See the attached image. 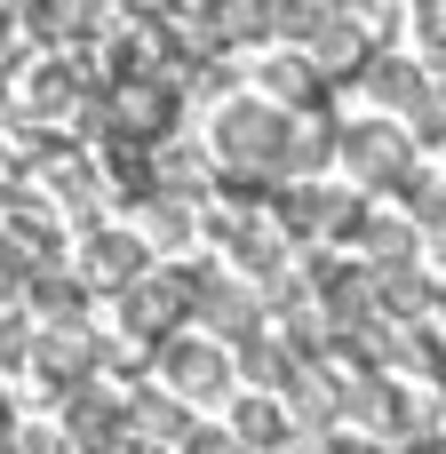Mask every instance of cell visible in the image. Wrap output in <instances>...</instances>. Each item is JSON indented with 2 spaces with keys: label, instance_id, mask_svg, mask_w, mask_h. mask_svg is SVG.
Wrapping results in <instances>:
<instances>
[{
  "label": "cell",
  "instance_id": "cell-8",
  "mask_svg": "<svg viewBox=\"0 0 446 454\" xmlns=\"http://www.w3.org/2000/svg\"><path fill=\"white\" fill-rule=\"evenodd\" d=\"M120 120H128L136 136H168V120H176V88H168V80H128V88H120Z\"/></svg>",
  "mask_w": 446,
  "mask_h": 454
},
{
  "label": "cell",
  "instance_id": "cell-16",
  "mask_svg": "<svg viewBox=\"0 0 446 454\" xmlns=\"http://www.w3.org/2000/svg\"><path fill=\"white\" fill-rule=\"evenodd\" d=\"M271 88L279 96H303V88H319V72L311 64H271Z\"/></svg>",
  "mask_w": 446,
  "mask_h": 454
},
{
  "label": "cell",
  "instance_id": "cell-1",
  "mask_svg": "<svg viewBox=\"0 0 446 454\" xmlns=\"http://www.w3.org/2000/svg\"><path fill=\"white\" fill-rule=\"evenodd\" d=\"M287 144H295V120L271 96H231L215 112V152L231 176H287Z\"/></svg>",
  "mask_w": 446,
  "mask_h": 454
},
{
  "label": "cell",
  "instance_id": "cell-11",
  "mask_svg": "<svg viewBox=\"0 0 446 454\" xmlns=\"http://www.w3.org/2000/svg\"><path fill=\"white\" fill-rule=\"evenodd\" d=\"M239 439H247V454H271V447H287L295 431H287L279 399H239Z\"/></svg>",
  "mask_w": 446,
  "mask_h": 454
},
{
  "label": "cell",
  "instance_id": "cell-21",
  "mask_svg": "<svg viewBox=\"0 0 446 454\" xmlns=\"http://www.w3.org/2000/svg\"><path fill=\"white\" fill-rule=\"evenodd\" d=\"M439 255H446V223H439Z\"/></svg>",
  "mask_w": 446,
  "mask_h": 454
},
{
  "label": "cell",
  "instance_id": "cell-15",
  "mask_svg": "<svg viewBox=\"0 0 446 454\" xmlns=\"http://www.w3.org/2000/svg\"><path fill=\"white\" fill-rule=\"evenodd\" d=\"M415 136L423 144H446V96H423L415 104Z\"/></svg>",
  "mask_w": 446,
  "mask_h": 454
},
{
  "label": "cell",
  "instance_id": "cell-19",
  "mask_svg": "<svg viewBox=\"0 0 446 454\" xmlns=\"http://www.w3.org/2000/svg\"><path fill=\"white\" fill-rule=\"evenodd\" d=\"M128 8H136V16H176L184 0H128Z\"/></svg>",
  "mask_w": 446,
  "mask_h": 454
},
{
  "label": "cell",
  "instance_id": "cell-13",
  "mask_svg": "<svg viewBox=\"0 0 446 454\" xmlns=\"http://www.w3.org/2000/svg\"><path fill=\"white\" fill-rule=\"evenodd\" d=\"M247 375H255L263 391H279V383H287V351H279V343H247Z\"/></svg>",
  "mask_w": 446,
  "mask_h": 454
},
{
  "label": "cell",
  "instance_id": "cell-2",
  "mask_svg": "<svg viewBox=\"0 0 446 454\" xmlns=\"http://www.w3.org/2000/svg\"><path fill=\"white\" fill-rule=\"evenodd\" d=\"M343 160H351L359 184H391V192L415 184V144H407L391 120H359V128H343Z\"/></svg>",
  "mask_w": 446,
  "mask_h": 454
},
{
  "label": "cell",
  "instance_id": "cell-9",
  "mask_svg": "<svg viewBox=\"0 0 446 454\" xmlns=\"http://www.w3.org/2000/svg\"><path fill=\"white\" fill-rule=\"evenodd\" d=\"M120 431H128V415L112 399H72V439H80V454H112Z\"/></svg>",
  "mask_w": 446,
  "mask_h": 454
},
{
  "label": "cell",
  "instance_id": "cell-3",
  "mask_svg": "<svg viewBox=\"0 0 446 454\" xmlns=\"http://www.w3.org/2000/svg\"><path fill=\"white\" fill-rule=\"evenodd\" d=\"M160 375H168V391L192 399V407H215V399L231 391V359H223L207 335H176V343L160 351Z\"/></svg>",
  "mask_w": 446,
  "mask_h": 454
},
{
  "label": "cell",
  "instance_id": "cell-4",
  "mask_svg": "<svg viewBox=\"0 0 446 454\" xmlns=\"http://www.w3.org/2000/svg\"><path fill=\"white\" fill-rule=\"evenodd\" d=\"M184 303H192V279H176V271H168V279H144V287H128V295H120L128 335H144V343H160V351L184 335V327H176V319H184Z\"/></svg>",
  "mask_w": 446,
  "mask_h": 454
},
{
  "label": "cell",
  "instance_id": "cell-14",
  "mask_svg": "<svg viewBox=\"0 0 446 454\" xmlns=\"http://www.w3.org/2000/svg\"><path fill=\"white\" fill-rule=\"evenodd\" d=\"M176 447L184 454H247V439H239V431H184Z\"/></svg>",
  "mask_w": 446,
  "mask_h": 454
},
{
  "label": "cell",
  "instance_id": "cell-20",
  "mask_svg": "<svg viewBox=\"0 0 446 454\" xmlns=\"http://www.w3.org/2000/svg\"><path fill=\"white\" fill-rule=\"evenodd\" d=\"M327 454H375V447H359V439H335V447H327Z\"/></svg>",
  "mask_w": 446,
  "mask_h": 454
},
{
  "label": "cell",
  "instance_id": "cell-17",
  "mask_svg": "<svg viewBox=\"0 0 446 454\" xmlns=\"http://www.w3.org/2000/svg\"><path fill=\"white\" fill-rule=\"evenodd\" d=\"M295 407H303V415H311V423H327V415H335V399H327V391H319V383H295Z\"/></svg>",
  "mask_w": 446,
  "mask_h": 454
},
{
  "label": "cell",
  "instance_id": "cell-5",
  "mask_svg": "<svg viewBox=\"0 0 446 454\" xmlns=\"http://www.w3.org/2000/svg\"><path fill=\"white\" fill-rule=\"evenodd\" d=\"M192 303L207 311V327H215V335H239V343H255V295H247L239 279L192 271Z\"/></svg>",
  "mask_w": 446,
  "mask_h": 454
},
{
  "label": "cell",
  "instance_id": "cell-7",
  "mask_svg": "<svg viewBox=\"0 0 446 454\" xmlns=\"http://www.w3.org/2000/svg\"><path fill=\"white\" fill-rule=\"evenodd\" d=\"M88 279L96 287H120V295L144 287V239L136 231H96L88 239Z\"/></svg>",
  "mask_w": 446,
  "mask_h": 454
},
{
  "label": "cell",
  "instance_id": "cell-10",
  "mask_svg": "<svg viewBox=\"0 0 446 454\" xmlns=\"http://www.w3.org/2000/svg\"><path fill=\"white\" fill-rule=\"evenodd\" d=\"M367 88H375V104H391V112H415L431 88H423V72L415 64H399V56H383V64H367Z\"/></svg>",
  "mask_w": 446,
  "mask_h": 454
},
{
  "label": "cell",
  "instance_id": "cell-6",
  "mask_svg": "<svg viewBox=\"0 0 446 454\" xmlns=\"http://www.w3.org/2000/svg\"><path fill=\"white\" fill-rule=\"evenodd\" d=\"M319 80H351V72H367V32L351 24V16H319V32H311V56H303Z\"/></svg>",
  "mask_w": 446,
  "mask_h": 454
},
{
  "label": "cell",
  "instance_id": "cell-12",
  "mask_svg": "<svg viewBox=\"0 0 446 454\" xmlns=\"http://www.w3.org/2000/svg\"><path fill=\"white\" fill-rule=\"evenodd\" d=\"M343 152V136L327 128V120H295V144H287V176H311V168H327Z\"/></svg>",
  "mask_w": 446,
  "mask_h": 454
},
{
  "label": "cell",
  "instance_id": "cell-18",
  "mask_svg": "<svg viewBox=\"0 0 446 454\" xmlns=\"http://www.w3.org/2000/svg\"><path fill=\"white\" fill-rule=\"evenodd\" d=\"M423 40L446 48V0H423Z\"/></svg>",
  "mask_w": 446,
  "mask_h": 454
}]
</instances>
